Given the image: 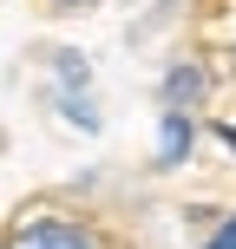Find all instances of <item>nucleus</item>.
Instances as JSON below:
<instances>
[{
	"instance_id": "nucleus-3",
	"label": "nucleus",
	"mask_w": 236,
	"mask_h": 249,
	"mask_svg": "<svg viewBox=\"0 0 236 249\" xmlns=\"http://www.w3.org/2000/svg\"><path fill=\"white\" fill-rule=\"evenodd\" d=\"M190 99H203V72H197V66H177V72L164 79V105H171V112H184Z\"/></svg>"
},
{
	"instance_id": "nucleus-4",
	"label": "nucleus",
	"mask_w": 236,
	"mask_h": 249,
	"mask_svg": "<svg viewBox=\"0 0 236 249\" xmlns=\"http://www.w3.org/2000/svg\"><path fill=\"white\" fill-rule=\"evenodd\" d=\"M210 249H236V216H230V223H223V230L210 236Z\"/></svg>"
},
{
	"instance_id": "nucleus-1",
	"label": "nucleus",
	"mask_w": 236,
	"mask_h": 249,
	"mask_svg": "<svg viewBox=\"0 0 236 249\" xmlns=\"http://www.w3.org/2000/svg\"><path fill=\"white\" fill-rule=\"evenodd\" d=\"M7 249H99V236L79 230V223H66V216H33V223L13 230Z\"/></svg>"
},
{
	"instance_id": "nucleus-2",
	"label": "nucleus",
	"mask_w": 236,
	"mask_h": 249,
	"mask_svg": "<svg viewBox=\"0 0 236 249\" xmlns=\"http://www.w3.org/2000/svg\"><path fill=\"white\" fill-rule=\"evenodd\" d=\"M184 151H190V118H184V112H164V131H158V158H164V164H184Z\"/></svg>"
},
{
	"instance_id": "nucleus-5",
	"label": "nucleus",
	"mask_w": 236,
	"mask_h": 249,
	"mask_svg": "<svg viewBox=\"0 0 236 249\" xmlns=\"http://www.w3.org/2000/svg\"><path fill=\"white\" fill-rule=\"evenodd\" d=\"M53 7H92V0H53Z\"/></svg>"
}]
</instances>
